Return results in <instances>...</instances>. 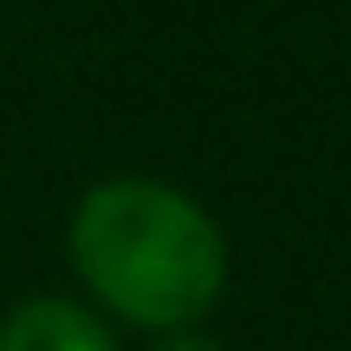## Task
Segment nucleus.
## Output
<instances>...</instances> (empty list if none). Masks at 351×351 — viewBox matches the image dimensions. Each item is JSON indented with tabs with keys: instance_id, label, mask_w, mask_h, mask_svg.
I'll return each instance as SVG.
<instances>
[{
	"instance_id": "f257e3e1",
	"label": "nucleus",
	"mask_w": 351,
	"mask_h": 351,
	"mask_svg": "<svg viewBox=\"0 0 351 351\" xmlns=\"http://www.w3.org/2000/svg\"><path fill=\"white\" fill-rule=\"evenodd\" d=\"M72 267L98 306L143 332H189L228 287L221 228L169 182L111 176L72 215Z\"/></svg>"
},
{
	"instance_id": "f03ea898",
	"label": "nucleus",
	"mask_w": 351,
	"mask_h": 351,
	"mask_svg": "<svg viewBox=\"0 0 351 351\" xmlns=\"http://www.w3.org/2000/svg\"><path fill=\"white\" fill-rule=\"evenodd\" d=\"M0 351H117L111 332L72 300H26L0 326Z\"/></svg>"
},
{
	"instance_id": "7ed1b4c3",
	"label": "nucleus",
	"mask_w": 351,
	"mask_h": 351,
	"mask_svg": "<svg viewBox=\"0 0 351 351\" xmlns=\"http://www.w3.org/2000/svg\"><path fill=\"white\" fill-rule=\"evenodd\" d=\"M156 351H221V345L195 339V332H163V345H156Z\"/></svg>"
}]
</instances>
